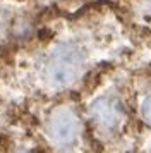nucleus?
Masks as SVG:
<instances>
[{
	"mask_svg": "<svg viewBox=\"0 0 151 153\" xmlns=\"http://www.w3.org/2000/svg\"><path fill=\"white\" fill-rule=\"evenodd\" d=\"M77 65H79V55H77V52H74L69 47H64V48L57 50L53 59L50 60L48 74L57 83H67V81H70L76 76Z\"/></svg>",
	"mask_w": 151,
	"mask_h": 153,
	"instance_id": "1",
	"label": "nucleus"
},
{
	"mask_svg": "<svg viewBox=\"0 0 151 153\" xmlns=\"http://www.w3.org/2000/svg\"><path fill=\"white\" fill-rule=\"evenodd\" d=\"M93 112H95L98 122L105 127H112L118 122V107H117L112 100H107V98H101L98 100L93 107Z\"/></svg>",
	"mask_w": 151,
	"mask_h": 153,
	"instance_id": "2",
	"label": "nucleus"
},
{
	"mask_svg": "<svg viewBox=\"0 0 151 153\" xmlns=\"http://www.w3.org/2000/svg\"><path fill=\"white\" fill-rule=\"evenodd\" d=\"M52 132L57 139L60 141H69L72 139L76 132V122L69 114H58L52 124Z\"/></svg>",
	"mask_w": 151,
	"mask_h": 153,
	"instance_id": "3",
	"label": "nucleus"
},
{
	"mask_svg": "<svg viewBox=\"0 0 151 153\" xmlns=\"http://www.w3.org/2000/svg\"><path fill=\"white\" fill-rule=\"evenodd\" d=\"M143 117H144V120L151 126V97L146 98L144 103H143Z\"/></svg>",
	"mask_w": 151,
	"mask_h": 153,
	"instance_id": "4",
	"label": "nucleus"
}]
</instances>
